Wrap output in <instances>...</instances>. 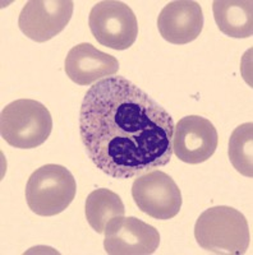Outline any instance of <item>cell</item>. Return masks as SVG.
I'll use <instances>...</instances> for the list:
<instances>
[{"mask_svg": "<svg viewBox=\"0 0 253 255\" xmlns=\"http://www.w3.org/2000/svg\"><path fill=\"white\" fill-rule=\"evenodd\" d=\"M174 127L160 104L122 76L93 84L79 111V134L88 158L119 180L168 165Z\"/></svg>", "mask_w": 253, "mask_h": 255, "instance_id": "cell-1", "label": "cell"}, {"mask_svg": "<svg viewBox=\"0 0 253 255\" xmlns=\"http://www.w3.org/2000/svg\"><path fill=\"white\" fill-rule=\"evenodd\" d=\"M195 238L202 249L213 254L243 255L251 244L246 217L227 206L206 209L196 221Z\"/></svg>", "mask_w": 253, "mask_h": 255, "instance_id": "cell-2", "label": "cell"}, {"mask_svg": "<svg viewBox=\"0 0 253 255\" xmlns=\"http://www.w3.org/2000/svg\"><path fill=\"white\" fill-rule=\"evenodd\" d=\"M52 130L47 108L35 100L22 99L6 105L0 116L3 139L14 148L31 149L46 142Z\"/></svg>", "mask_w": 253, "mask_h": 255, "instance_id": "cell-3", "label": "cell"}, {"mask_svg": "<svg viewBox=\"0 0 253 255\" xmlns=\"http://www.w3.org/2000/svg\"><path fill=\"white\" fill-rule=\"evenodd\" d=\"M77 183L72 172L60 165H45L29 176L26 200L29 209L38 216L51 217L69 207L76 198Z\"/></svg>", "mask_w": 253, "mask_h": 255, "instance_id": "cell-4", "label": "cell"}, {"mask_svg": "<svg viewBox=\"0 0 253 255\" xmlns=\"http://www.w3.org/2000/svg\"><path fill=\"white\" fill-rule=\"evenodd\" d=\"M88 26L99 44L113 50L129 49L138 36L136 14L127 4L117 0L95 4L88 15Z\"/></svg>", "mask_w": 253, "mask_h": 255, "instance_id": "cell-5", "label": "cell"}, {"mask_svg": "<svg viewBox=\"0 0 253 255\" xmlns=\"http://www.w3.org/2000/svg\"><path fill=\"white\" fill-rule=\"evenodd\" d=\"M138 209L155 220H172L182 208V193L172 177L160 170L140 175L132 185Z\"/></svg>", "mask_w": 253, "mask_h": 255, "instance_id": "cell-6", "label": "cell"}, {"mask_svg": "<svg viewBox=\"0 0 253 255\" xmlns=\"http://www.w3.org/2000/svg\"><path fill=\"white\" fill-rule=\"evenodd\" d=\"M73 9L70 0H31L20 10L18 26L35 42H46L67 27Z\"/></svg>", "mask_w": 253, "mask_h": 255, "instance_id": "cell-7", "label": "cell"}, {"mask_svg": "<svg viewBox=\"0 0 253 255\" xmlns=\"http://www.w3.org/2000/svg\"><path fill=\"white\" fill-rule=\"evenodd\" d=\"M104 248L110 255H151L160 245L154 226L136 217H118L105 227Z\"/></svg>", "mask_w": 253, "mask_h": 255, "instance_id": "cell-8", "label": "cell"}, {"mask_svg": "<svg viewBox=\"0 0 253 255\" xmlns=\"http://www.w3.org/2000/svg\"><path fill=\"white\" fill-rule=\"evenodd\" d=\"M216 128L202 116L189 115L174 127L173 153L182 162L198 165L213 157L218 148Z\"/></svg>", "mask_w": 253, "mask_h": 255, "instance_id": "cell-9", "label": "cell"}, {"mask_svg": "<svg viewBox=\"0 0 253 255\" xmlns=\"http://www.w3.org/2000/svg\"><path fill=\"white\" fill-rule=\"evenodd\" d=\"M157 28L170 44L186 45L195 41L204 28V13L200 3L175 0L163 8L157 18Z\"/></svg>", "mask_w": 253, "mask_h": 255, "instance_id": "cell-10", "label": "cell"}, {"mask_svg": "<svg viewBox=\"0 0 253 255\" xmlns=\"http://www.w3.org/2000/svg\"><path fill=\"white\" fill-rule=\"evenodd\" d=\"M64 69L72 82L78 86H90L115 76L119 70V61L115 56L100 51L88 42H83L69 50Z\"/></svg>", "mask_w": 253, "mask_h": 255, "instance_id": "cell-11", "label": "cell"}, {"mask_svg": "<svg viewBox=\"0 0 253 255\" xmlns=\"http://www.w3.org/2000/svg\"><path fill=\"white\" fill-rule=\"evenodd\" d=\"M213 10L223 33L233 38L252 37L253 3L251 0H215Z\"/></svg>", "mask_w": 253, "mask_h": 255, "instance_id": "cell-12", "label": "cell"}, {"mask_svg": "<svg viewBox=\"0 0 253 255\" xmlns=\"http://www.w3.org/2000/svg\"><path fill=\"white\" fill-rule=\"evenodd\" d=\"M84 213L88 225L97 234H102L111 220L123 217L125 213L124 204L119 195L109 189H96L86 199Z\"/></svg>", "mask_w": 253, "mask_h": 255, "instance_id": "cell-13", "label": "cell"}, {"mask_svg": "<svg viewBox=\"0 0 253 255\" xmlns=\"http://www.w3.org/2000/svg\"><path fill=\"white\" fill-rule=\"evenodd\" d=\"M229 159L239 174L253 176V124L245 123L234 129L229 139Z\"/></svg>", "mask_w": 253, "mask_h": 255, "instance_id": "cell-14", "label": "cell"}]
</instances>
